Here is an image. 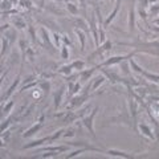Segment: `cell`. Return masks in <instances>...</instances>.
I'll return each mask as SVG.
<instances>
[{
    "label": "cell",
    "mask_w": 159,
    "mask_h": 159,
    "mask_svg": "<svg viewBox=\"0 0 159 159\" xmlns=\"http://www.w3.org/2000/svg\"><path fill=\"white\" fill-rule=\"evenodd\" d=\"M66 8H68V11H69L72 15L77 13V7H76L74 4H72V3H68V4H66Z\"/></svg>",
    "instance_id": "cell-25"
},
{
    "label": "cell",
    "mask_w": 159,
    "mask_h": 159,
    "mask_svg": "<svg viewBox=\"0 0 159 159\" xmlns=\"http://www.w3.org/2000/svg\"><path fill=\"white\" fill-rule=\"evenodd\" d=\"M61 56H62V58H69V49H68V46L66 45H64L61 48Z\"/></svg>",
    "instance_id": "cell-26"
},
{
    "label": "cell",
    "mask_w": 159,
    "mask_h": 159,
    "mask_svg": "<svg viewBox=\"0 0 159 159\" xmlns=\"http://www.w3.org/2000/svg\"><path fill=\"white\" fill-rule=\"evenodd\" d=\"M103 82H105V77H103V76H98V77L94 80V83L91 85V90H97L99 87V85Z\"/></svg>",
    "instance_id": "cell-16"
},
{
    "label": "cell",
    "mask_w": 159,
    "mask_h": 159,
    "mask_svg": "<svg viewBox=\"0 0 159 159\" xmlns=\"http://www.w3.org/2000/svg\"><path fill=\"white\" fill-rule=\"evenodd\" d=\"M49 139H50V135H49V137H45V138H41V139H37V141H33V142H31V143H27V145L23 146V149L27 150V149H32V147L41 146V145H44V143L49 142Z\"/></svg>",
    "instance_id": "cell-8"
},
{
    "label": "cell",
    "mask_w": 159,
    "mask_h": 159,
    "mask_svg": "<svg viewBox=\"0 0 159 159\" xmlns=\"http://www.w3.org/2000/svg\"><path fill=\"white\" fill-rule=\"evenodd\" d=\"M66 2H70V0H66Z\"/></svg>",
    "instance_id": "cell-38"
},
{
    "label": "cell",
    "mask_w": 159,
    "mask_h": 159,
    "mask_svg": "<svg viewBox=\"0 0 159 159\" xmlns=\"http://www.w3.org/2000/svg\"><path fill=\"white\" fill-rule=\"evenodd\" d=\"M72 68H73L72 65H64V66H61V68H60V69H58V72H60V73H64V74L69 76V74L72 73Z\"/></svg>",
    "instance_id": "cell-21"
},
{
    "label": "cell",
    "mask_w": 159,
    "mask_h": 159,
    "mask_svg": "<svg viewBox=\"0 0 159 159\" xmlns=\"http://www.w3.org/2000/svg\"><path fill=\"white\" fill-rule=\"evenodd\" d=\"M121 4H122V0H117V3H115V7H114V9L110 12V15L107 16V19H106V21H105V27H109L111 21L115 19V16L118 15V12L119 9H121Z\"/></svg>",
    "instance_id": "cell-3"
},
{
    "label": "cell",
    "mask_w": 159,
    "mask_h": 159,
    "mask_svg": "<svg viewBox=\"0 0 159 159\" xmlns=\"http://www.w3.org/2000/svg\"><path fill=\"white\" fill-rule=\"evenodd\" d=\"M129 28H130V31H131V32H133V31H134V28H135V8H134V4H133V7H131V9H130Z\"/></svg>",
    "instance_id": "cell-13"
},
{
    "label": "cell",
    "mask_w": 159,
    "mask_h": 159,
    "mask_svg": "<svg viewBox=\"0 0 159 159\" xmlns=\"http://www.w3.org/2000/svg\"><path fill=\"white\" fill-rule=\"evenodd\" d=\"M64 131H65L64 129H60V130H57V131H56V133H54L53 135H50L49 142H54V141H57V139H58V138H60V137H61V135L64 134Z\"/></svg>",
    "instance_id": "cell-20"
},
{
    "label": "cell",
    "mask_w": 159,
    "mask_h": 159,
    "mask_svg": "<svg viewBox=\"0 0 159 159\" xmlns=\"http://www.w3.org/2000/svg\"><path fill=\"white\" fill-rule=\"evenodd\" d=\"M41 87H43V90L45 91V94L49 93V90H50V82L49 81H43L41 82Z\"/></svg>",
    "instance_id": "cell-24"
},
{
    "label": "cell",
    "mask_w": 159,
    "mask_h": 159,
    "mask_svg": "<svg viewBox=\"0 0 159 159\" xmlns=\"http://www.w3.org/2000/svg\"><path fill=\"white\" fill-rule=\"evenodd\" d=\"M64 90H65V86H61L58 90H56L53 93V99H54V109L58 110L60 103L62 101V95H64Z\"/></svg>",
    "instance_id": "cell-7"
},
{
    "label": "cell",
    "mask_w": 159,
    "mask_h": 159,
    "mask_svg": "<svg viewBox=\"0 0 159 159\" xmlns=\"http://www.w3.org/2000/svg\"><path fill=\"white\" fill-rule=\"evenodd\" d=\"M40 32H41V36H43V44L45 46H49V49H52V41H50V37H49V33H48V31L45 29V28H41L40 29Z\"/></svg>",
    "instance_id": "cell-11"
},
{
    "label": "cell",
    "mask_w": 159,
    "mask_h": 159,
    "mask_svg": "<svg viewBox=\"0 0 159 159\" xmlns=\"http://www.w3.org/2000/svg\"><path fill=\"white\" fill-rule=\"evenodd\" d=\"M98 110H99V107H95V109L91 110V113L89 115H85V117L82 118V125L85 126L87 130H89V133L93 135V138H95V139H97V137H95V133H94V127H93V123L94 122L93 121H94V117L98 113Z\"/></svg>",
    "instance_id": "cell-1"
},
{
    "label": "cell",
    "mask_w": 159,
    "mask_h": 159,
    "mask_svg": "<svg viewBox=\"0 0 159 159\" xmlns=\"http://www.w3.org/2000/svg\"><path fill=\"white\" fill-rule=\"evenodd\" d=\"M19 82H20V76H17V77L15 78L13 83H12V85H11L9 87H8V90L6 91V94H4V97H3V99H2V101H6L7 98H9V95H11L12 93H13V91H15V89H16V87H17Z\"/></svg>",
    "instance_id": "cell-10"
},
{
    "label": "cell",
    "mask_w": 159,
    "mask_h": 159,
    "mask_svg": "<svg viewBox=\"0 0 159 159\" xmlns=\"http://www.w3.org/2000/svg\"><path fill=\"white\" fill-rule=\"evenodd\" d=\"M3 145H4V143L2 142V139H0V146H3Z\"/></svg>",
    "instance_id": "cell-37"
},
{
    "label": "cell",
    "mask_w": 159,
    "mask_h": 159,
    "mask_svg": "<svg viewBox=\"0 0 159 159\" xmlns=\"http://www.w3.org/2000/svg\"><path fill=\"white\" fill-rule=\"evenodd\" d=\"M36 85H37V81L28 82V83H25V85H23L21 87H20V91H25L27 89H31V87H35Z\"/></svg>",
    "instance_id": "cell-22"
},
{
    "label": "cell",
    "mask_w": 159,
    "mask_h": 159,
    "mask_svg": "<svg viewBox=\"0 0 159 159\" xmlns=\"http://www.w3.org/2000/svg\"><path fill=\"white\" fill-rule=\"evenodd\" d=\"M2 41H3V49H2V53H0V57H3V56L7 53V50H8V40L3 37Z\"/></svg>",
    "instance_id": "cell-23"
},
{
    "label": "cell",
    "mask_w": 159,
    "mask_h": 159,
    "mask_svg": "<svg viewBox=\"0 0 159 159\" xmlns=\"http://www.w3.org/2000/svg\"><path fill=\"white\" fill-rule=\"evenodd\" d=\"M83 151H89V150H87V149H85V147H80V150H77V151H73V153H70L69 155H66L65 158H68V159H69V158L78 157V155H80V154H82Z\"/></svg>",
    "instance_id": "cell-19"
},
{
    "label": "cell",
    "mask_w": 159,
    "mask_h": 159,
    "mask_svg": "<svg viewBox=\"0 0 159 159\" xmlns=\"http://www.w3.org/2000/svg\"><path fill=\"white\" fill-rule=\"evenodd\" d=\"M80 89H81V85H80V82H74V85H73V89H72L70 91V95H73V94H77Z\"/></svg>",
    "instance_id": "cell-27"
},
{
    "label": "cell",
    "mask_w": 159,
    "mask_h": 159,
    "mask_svg": "<svg viewBox=\"0 0 159 159\" xmlns=\"http://www.w3.org/2000/svg\"><path fill=\"white\" fill-rule=\"evenodd\" d=\"M13 105H15V103L12 102V101H11V102H8L7 105L4 106V109H3V111H4V113H9V110L12 109V107H13Z\"/></svg>",
    "instance_id": "cell-30"
},
{
    "label": "cell",
    "mask_w": 159,
    "mask_h": 159,
    "mask_svg": "<svg viewBox=\"0 0 159 159\" xmlns=\"http://www.w3.org/2000/svg\"><path fill=\"white\" fill-rule=\"evenodd\" d=\"M74 130L73 129H69V130H68L66 131V133H65V131H64V138H72V137H74Z\"/></svg>",
    "instance_id": "cell-29"
},
{
    "label": "cell",
    "mask_w": 159,
    "mask_h": 159,
    "mask_svg": "<svg viewBox=\"0 0 159 159\" xmlns=\"http://www.w3.org/2000/svg\"><path fill=\"white\" fill-rule=\"evenodd\" d=\"M89 28H90L91 33H93V37H94V43H95V45L98 46V44H99V40H98V29H97V23H95V17H94V15H91V17H90V20H89Z\"/></svg>",
    "instance_id": "cell-5"
},
{
    "label": "cell",
    "mask_w": 159,
    "mask_h": 159,
    "mask_svg": "<svg viewBox=\"0 0 159 159\" xmlns=\"http://www.w3.org/2000/svg\"><path fill=\"white\" fill-rule=\"evenodd\" d=\"M135 54V52H131L129 54H123V56H113V57L107 58L106 61H103L99 66H111V65H115V64H121L123 60H130V57H133ZM98 66V68H99Z\"/></svg>",
    "instance_id": "cell-2"
},
{
    "label": "cell",
    "mask_w": 159,
    "mask_h": 159,
    "mask_svg": "<svg viewBox=\"0 0 159 159\" xmlns=\"http://www.w3.org/2000/svg\"><path fill=\"white\" fill-rule=\"evenodd\" d=\"M130 68H131V69H133L134 72H137V73H139V74H142V73H143V70H145L142 66H139L138 64L134 61V60H130Z\"/></svg>",
    "instance_id": "cell-17"
},
{
    "label": "cell",
    "mask_w": 159,
    "mask_h": 159,
    "mask_svg": "<svg viewBox=\"0 0 159 159\" xmlns=\"http://www.w3.org/2000/svg\"><path fill=\"white\" fill-rule=\"evenodd\" d=\"M53 39H54V45H56V48H60L61 46V43H60V35L57 33V32H54L53 33Z\"/></svg>",
    "instance_id": "cell-28"
},
{
    "label": "cell",
    "mask_w": 159,
    "mask_h": 159,
    "mask_svg": "<svg viewBox=\"0 0 159 159\" xmlns=\"http://www.w3.org/2000/svg\"><path fill=\"white\" fill-rule=\"evenodd\" d=\"M35 80V76H28V77L25 78V80H23V85H25V83H28V82H31V81H33Z\"/></svg>",
    "instance_id": "cell-31"
},
{
    "label": "cell",
    "mask_w": 159,
    "mask_h": 159,
    "mask_svg": "<svg viewBox=\"0 0 159 159\" xmlns=\"http://www.w3.org/2000/svg\"><path fill=\"white\" fill-rule=\"evenodd\" d=\"M62 41H65L66 45H69V44H70V40L68 39V36H62Z\"/></svg>",
    "instance_id": "cell-33"
},
{
    "label": "cell",
    "mask_w": 159,
    "mask_h": 159,
    "mask_svg": "<svg viewBox=\"0 0 159 159\" xmlns=\"http://www.w3.org/2000/svg\"><path fill=\"white\" fill-rule=\"evenodd\" d=\"M72 66H73V69H76V70H82V69H85V62L81 61V60H76V61L72 64Z\"/></svg>",
    "instance_id": "cell-18"
},
{
    "label": "cell",
    "mask_w": 159,
    "mask_h": 159,
    "mask_svg": "<svg viewBox=\"0 0 159 159\" xmlns=\"http://www.w3.org/2000/svg\"><path fill=\"white\" fill-rule=\"evenodd\" d=\"M138 127H139V130H141V133H142L143 135H146V137H147V138H150L151 141H154V139H155L154 130L151 129L150 126H147L146 123H139Z\"/></svg>",
    "instance_id": "cell-6"
},
{
    "label": "cell",
    "mask_w": 159,
    "mask_h": 159,
    "mask_svg": "<svg viewBox=\"0 0 159 159\" xmlns=\"http://www.w3.org/2000/svg\"><path fill=\"white\" fill-rule=\"evenodd\" d=\"M142 76H143L145 78L149 80V81H151V82H154V83H159V74H155V73H151V72H146V70H143Z\"/></svg>",
    "instance_id": "cell-12"
},
{
    "label": "cell",
    "mask_w": 159,
    "mask_h": 159,
    "mask_svg": "<svg viewBox=\"0 0 159 159\" xmlns=\"http://www.w3.org/2000/svg\"><path fill=\"white\" fill-rule=\"evenodd\" d=\"M149 2V4H153V3H157V0H147Z\"/></svg>",
    "instance_id": "cell-35"
},
{
    "label": "cell",
    "mask_w": 159,
    "mask_h": 159,
    "mask_svg": "<svg viewBox=\"0 0 159 159\" xmlns=\"http://www.w3.org/2000/svg\"><path fill=\"white\" fill-rule=\"evenodd\" d=\"M13 24H15V25L17 27V28H24V27H25V24H24L23 21H20V20H16Z\"/></svg>",
    "instance_id": "cell-32"
},
{
    "label": "cell",
    "mask_w": 159,
    "mask_h": 159,
    "mask_svg": "<svg viewBox=\"0 0 159 159\" xmlns=\"http://www.w3.org/2000/svg\"><path fill=\"white\" fill-rule=\"evenodd\" d=\"M78 36V40H80V44H81V52H83L85 49V41H86V37H85V32H82L81 29H76L74 31Z\"/></svg>",
    "instance_id": "cell-14"
},
{
    "label": "cell",
    "mask_w": 159,
    "mask_h": 159,
    "mask_svg": "<svg viewBox=\"0 0 159 159\" xmlns=\"http://www.w3.org/2000/svg\"><path fill=\"white\" fill-rule=\"evenodd\" d=\"M41 127H43V122H40L39 121V123H36V125H33L31 127V129H28L25 133L23 134V137L24 138H29V137H32V135H35L37 131H40L41 130Z\"/></svg>",
    "instance_id": "cell-9"
},
{
    "label": "cell",
    "mask_w": 159,
    "mask_h": 159,
    "mask_svg": "<svg viewBox=\"0 0 159 159\" xmlns=\"http://www.w3.org/2000/svg\"><path fill=\"white\" fill-rule=\"evenodd\" d=\"M4 77H6V74H4V76H3V77H2V78H0V86H2V83H3V80H4Z\"/></svg>",
    "instance_id": "cell-36"
},
{
    "label": "cell",
    "mask_w": 159,
    "mask_h": 159,
    "mask_svg": "<svg viewBox=\"0 0 159 159\" xmlns=\"http://www.w3.org/2000/svg\"><path fill=\"white\" fill-rule=\"evenodd\" d=\"M109 157H119V158H134V155L133 154H130V153H125V151H121V150H114V149H109V150H106V153Z\"/></svg>",
    "instance_id": "cell-4"
},
{
    "label": "cell",
    "mask_w": 159,
    "mask_h": 159,
    "mask_svg": "<svg viewBox=\"0 0 159 159\" xmlns=\"http://www.w3.org/2000/svg\"><path fill=\"white\" fill-rule=\"evenodd\" d=\"M80 2H81V7L83 8V9H85V7H86V4H85V0H80Z\"/></svg>",
    "instance_id": "cell-34"
},
{
    "label": "cell",
    "mask_w": 159,
    "mask_h": 159,
    "mask_svg": "<svg viewBox=\"0 0 159 159\" xmlns=\"http://www.w3.org/2000/svg\"><path fill=\"white\" fill-rule=\"evenodd\" d=\"M95 69H97V66H94V68H91V69L89 70H85V72H82L81 73V80H83V81H87L90 77H91V74L95 72Z\"/></svg>",
    "instance_id": "cell-15"
}]
</instances>
